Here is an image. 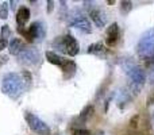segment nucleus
I'll return each mask as SVG.
<instances>
[{
    "label": "nucleus",
    "instance_id": "16",
    "mask_svg": "<svg viewBox=\"0 0 154 135\" xmlns=\"http://www.w3.org/2000/svg\"><path fill=\"white\" fill-rule=\"evenodd\" d=\"M8 48H10V54H12V56H18L26 46H24V42L20 39V38H14V39L10 42Z\"/></svg>",
    "mask_w": 154,
    "mask_h": 135
},
{
    "label": "nucleus",
    "instance_id": "6",
    "mask_svg": "<svg viewBox=\"0 0 154 135\" xmlns=\"http://www.w3.org/2000/svg\"><path fill=\"white\" fill-rule=\"evenodd\" d=\"M82 4H84L85 10L88 11L89 18L92 19V22L99 27V29L106 27L107 22H108V16H107V14L104 12L100 7H97L93 2H84Z\"/></svg>",
    "mask_w": 154,
    "mask_h": 135
},
{
    "label": "nucleus",
    "instance_id": "17",
    "mask_svg": "<svg viewBox=\"0 0 154 135\" xmlns=\"http://www.w3.org/2000/svg\"><path fill=\"white\" fill-rule=\"evenodd\" d=\"M93 111H95V107H93L92 104H88V106H85L84 108H82V111L80 112L79 120H81V123L84 124V123L87 122V120L93 115Z\"/></svg>",
    "mask_w": 154,
    "mask_h": 135
},
{
    "label": "nucleus",
    "instance_id": "18",
    "mask_svg": "<svg viewBox=\"0 0 154 135\" xmlns=\"http://www.w3.org/2000/svg\"><path fill=\"white\" fill-rule=\"evenodd\" d=\"M133 2H128V0H123V2H120V14L122 15H127V14L131 12V10H133Z\"/></svg>",
    "mask_w": 154,
    "mask_h": 135
},
{
    "label": "nucleus",
    "instance_id": "27",
    "mask_svg": "<svg viewBox=\"0 0 154 135\" xmlns=\"http://www.w3.org/2000/svg\"><path fill=\"white\" fill-rule=\"evenodd\" d=\"M10 4H11V8L14 11H16V2H10Z\"/></svg>",
    "mask_w": 154,
    "mask_h": 135
},
{
    "label": "nucleus",
    "instance_id": "22",
    "mask_svg": "<svg viewBox=\"0 0 154 135\" xmlns=\"http://www.w3.org/2000/svg\"><path fill=\"white\" fill-rule=\"evenodd\" d=\"M73 135H92V133L85 128H75L73 130Z\"/></svg>",
    "mask_w": 154,
    "mask_h": 135
},
{
    "label": "nucleus",
    "instance_id": "14",
    "mask_svg": "<svg viewBox=\"0 0 154 135\" xmlns=\"http://www.w3.org/2000/svg\"><path fill=\"white\" fill-rule=\"evenodd\" d=\"M61 69H62V76H64V80H70L76 74V70H77L76 62L72 61V60H66L65 64L61 66Z\"/></svg>",
    "mask_w": 154,
    "mask_h": 135
},
{
    "label": "nucleus",
    "instance_id": "21",
    "mask_svg": "<svg viewBox=\"0 0 154 135\" xmlns=\"http://www.w3.org/2000/svg\"><path fill=\"white\" fill-rule=\"evenodd\" d=\"M8 18V3H3L0 5V19Z\"/></svg>",
    "mask_w": 154,
    "mask_h": 135
},
{
    "label": "nucleus",
    "instance_id": "19",
    "mask_svg": "<svg viewBox=\"0 0 154 135\" xmlns=\"http://www.w3.org/2000/svg\"><path fill=\"white\" fill-rule=\"evenodd\" d=\"M139 120H141V115L139 114L134 115L130 120V128H133V130H138L139 128Z\"/></svg>",
    "mask_w": 154,
    "mask_h": 135
},
{
    "label": "nucleus",
    "instance_id": "20",
    "mask_svg": "<svg viewBox=\"0 0 154 135\" xmlns=\"http://www.w3.org/2000/svg\"><path fill=\"white\" fill-rule=\"evenodd\" d=\"M2 39H5V41H8V38L11 37V29H10V26H7V24H4V26H2Z\"/></svg>",
    "mask_w": 154,
    "mask_h": 135
},
{
    "label": "nucleus",
    "instance_id": "10",
    "mask_svg": "<svg viewBox=\"0 0 154 135\" xmlns=\"http://www.w3.org/2000/svg\"><path fill=\"white\" fill-rule=\"evenodd\" d=\"M120 38V29H119V24L116 22L111 23L108 27H107V31H106V45L112 48L118 43Z\"/></svg>",
    "mask_w": 154,
    "mask_h": 135
},
{
    "label": "nucleus",
    "instance_id": "9",
    "mask_svg": "<svg viewBox=\"0 0 154 135\" xmlns=\"http://www.w3.org/2000/svg\"><path fill=\"white\" fill-rule=\"evenodd\" d=\"M16 57L19 64L24 66H35L41 61V53L35 48H24Z\"/></svg>",
    "mask_w": 154,
    "mask_h": 135
},
{
    "label": "nucleus",
    "instance_id": "25",
    "mask_svg": "<svg viewBox=\"0 0 154 135\" xmlns=\"http://www.w3.org/2000/svg\"><path fill=\"white\" fill-rule=\"evenodd\" d=\"M7 46H8V41L2 39V38H0V51H2V50H4V49L7 48Z\"/></svg>",
    "mask_w": 154,
    "mask_h": 135
},
{
    "label": "nucleus",
    "instance_id": "12",
    "mask_svg": "<svg viewBox=\"0 0 154 135\" xmlns=\"http://www.w3.org/2000/svg\"><path fill=\"white\" fill-rule=\"evenodd\" d=\"M87 51L89 54H93V56H97L100 58H104V57L108 54V49H107L106 45H103L101 42H96V43H92V45L88 46Z\"/></svg>",
    "mask_w": 154,
    "mask_h": 135
},
{
    "label": "nucleus",
    "instance_id": "4",
    "mask_svg": "<svg viewBox=\"0 0 154 135\" xmlns=\"http://www.w3.org/2000/svg\"><path fill=\"white\" fill-rule=\"evenodd\" d=\"M18 30L29 42H42L46 37V27L43 22H32L27 30L23 27H19Z\"/></svg>",
    "mask_w": 154,
    "mask_h": 135
},
{
    "label": "nucleus",
    "instance_id": "11",
    "mask_svg": "<svg viewBox=\"0 0 154 135\" xmlns=\"http://www.w3.org/2000/svg\"><path fill=\"white\" fill-rule=\"evenodd\" d=\"M114 96L116 97V104L120 109H123L131 100H133V96L130 95L127 89H119L116 93H114Z\"/></svg>",
    "mask_w": 154,
    "mask_h": 135
},
{
    "label": "nucleus",
    "instance_id": "31",
    "mask_svg": "<svg viewBox=\"0 0 154 135\" xmlns=\"http://www.w3.org/2000/svg\"><path fill=\"white\" fill-rule=\"evenodd\" d=\"M153 57H154V53H153Z\"/></svg>",
    "mask_w": 154,
    "mask_h": 135
},
{
    "label": "nucleus",
    "instance_id": "26",
    "mask_svg": "<svg viewBox=\"0 0 154 135\" xmlns=\"http://www.w3.org/2000/svg\"><path fill=\"white\" fill-rule=\"evenodd\" d=\"M53 10H54V2L53 0H49L48 2V12L49 14L53 12Z\"/></svg>",
    "mask_w": 154,
    "mask_h": 135
},
{
    "label": "nucleus",
    "instance_id": "23",
    "mask_svg": "<svg viewBox=\"0 0 154 135\" xmlns=\"http://www.w3.org/2000/svg\"><path fill=\"white\" fill-rule=\"evenodd\" d=\"M8 56H4V54H0V66H3V65H5L8 62Z\"/></svg>",
    "mask_w": 154,
    "mask_h": 135
},
{
    "label": "nucleus",
    "instance_id": "28",
    "mask_svg": "<svg viewBox=\"0 0 154 135\" xmlns=\"http://www.w3.org/2000/svg\"><path fill=\"white\" fill-rule=\"evenodd\" d=\"M152 119H153V124H154V112H153V116H152Z\"/></svg>",
    "mask_w": 154,
    "mask_h": 135
},
{
    "label": "nucleus",
    "instance_id": "30",
    "mask_svg": "<svg viewBox=\"0 0 154 135\" xmlns=\"http://www.w3.org/2000/svg\"><path fill=\"white\" fill-rule=\"evenodd\" d=\"M56 135H62V134H56Z\"/></svg>",
    "mask_w": 154,
    "mask_h": 135
},
{
    "label": "nucleus",
    "instance_id": "7",
    "mask_svg": "<svg viewBox=\"0 0 154 135\" xmlns=\"http://www.w3.org/2000/svg\"><path fill=\"white\" fill-rule=\"evenodd\" d=\"M24 120H26L27 126L30 130L37 135H51V130L42 119L37 116V115L31 114V112H24Z\"/></svg>",
    "mask_w": 154,
    "mask_h": 135
},
{
    "label": "nucleus",
    "instance_id": "2",
    "mask_svg": "<svg viewBox=\"0 0 154 135\" xmlns=\"http://www.w3.org/2000/svg\"><path fill=\"white\" fill-rule=\"evenodd\" d=\"M53 48L70 57H75L80 53V45L72 34H66L64 37H57L53 41Z\"/></svg>",
    "mask_w": 154,
    "mask_h": 135
},
{
    "label": "nucleus",
    "instance_id": "8",
    "mask_svg": "<svg viewBox=\"0 0 154 135\" xmlns=\"http://www.w3.org/2000/svg\"><path fill=\"white\" fill-rule=\"evenodd\" d=\"M68 16H69V24L72 27H75V29L84 32V34H91L92 32V24H91L89 19L84 14L80 12L79 10H75Z\"/></svg>",
    "mask_w": 154,
    "mask_h": 135
},
{
    "label": "nucleus",
    "instance_id": "1",
    "mask_svg": "<svg viewBox=\"0 0 154 135\" xmlns=\"http://www.w3.org/2000/svg\"><path fill=\"white\" fill-rule=\"evenodd\" d=\"M32 77L31 73L27 70H23L22 73H7L2 80V92L5 96H8L12 100H18L24 91L29 89L31 85Z\"/></svg>",
    "mask_w": 154,
    "mask_h": 135
},
{
    "label": "nucleus",
    "instance_id": "24",
    "mask_svg": "<svg viewBox=\"0 0 154 135\" xmlns=\"http://www.w3.org/2000/svg\"><path fill=\"white\" fill-rule=\"evenodd\" d=\"M154 104V89L150 92L149 97H147V106H153Z\"/></svg>",
    "mask_w": 154,
    "mask_h": 135
},
{
    "label": "nucleus",
    "instance_id": "15",
    "mask_svg": "<svg viewBox=\"0 0 154 135\" xmlns=\"http://www.w3.org/2000/svg\"><path fill=\"white\" fill-rule=\"evenodd\" d=\"M45 57H46V60H48L50 64L57 65V66H60V68H61L62 65L65 64V61H66V58H65V57L60 56V54L56 53V51H46Z\"/></svg>",
    "mask_w": 154,
    "mask_h": 135
},
{
    "label": "nucleus",
    "instance_id": "5",
    "mask_svg": "<svg viewBox=\"0 0 154 135\" xmlns=\"http://www.w3.org/2000/svg\"><path fill=\"white\" fill-rule=\"evenodd\" d=\"M122 68L126 72V74H127L130 82H134V84H138L143 87L145 82H146V72H145L143 68L134 64L133 61H125L122 64Z\"/></svg>",
    "mask_w": 154,
    "mask_h": 135
},
{
    "label": "nucleus",
    "instance_id": "13",
    "mask_svg": "<svg viewBox=\"0 0 154 135\" xmlns=\"http://www.w3.org/2000/svg\"><path fill=\"white\" fill-rule=\"evenodd\" d=\"M29 19H30L29 7H26V5L19 7L18 11H16V15H15V20H16V23H18V26L19 27H24V24L29 22Z\"/></svg>",
    "mask_w": 154,
    "mask_h": 135
},
{
    "label": "nucleus",
    "instance_id": "3",
    "mask_svg": "<svg viewBox=\"0 0 154 135\" xmlns=\"http://www.w3.org/2000/svg\"><path fill=\"white\" fill-rule=\"evenodd\" d=\"M154 53V29H149L142 34L137 45V54L139 58L147 60Z\"/></svg>",
    "mask_w": 154,
    "mask_h": 135
},
{
    "label": "nucleus",
    "instance_id": "29",
    "mask_svg": "<svg viewBox=\"0 0 154 135\" xmlns=\"http://www.w3.org/2000/svg\"><path fill=\"white\" fill-rule=\"evenodd\" d=\"M99 135H104V133H99Z\"/></svg>",
    "mask_w": 154,
    "mask_h": 135
}]
</instances>
